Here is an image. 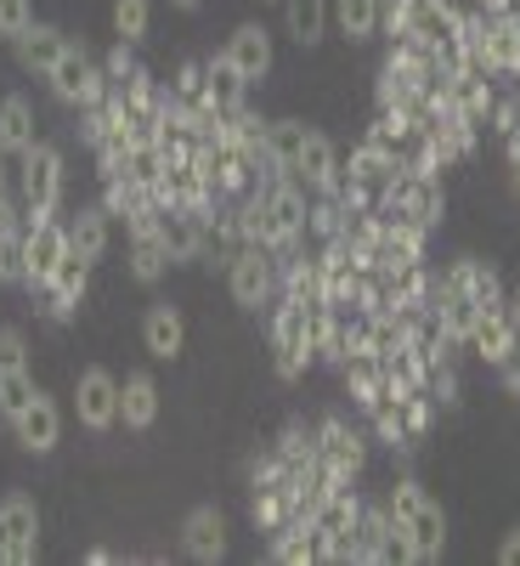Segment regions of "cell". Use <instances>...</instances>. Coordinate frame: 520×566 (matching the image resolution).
I'll return each mask as SVG.
<instances>
[{
  "mask_svg": "<svg viewBox=\"0 0 520 566\" xmlns=\"http://www.w3.org/2000/svg\"><path fill=\"white\" fill-rule=\"evenodd\" d=\"M52 80V91H57V103H68V108H91L108 91V74H103V63L85 52V45H74L68 40V52L57 57V69L45 74Z\"/></svg>",
  "mask_w": 520,
  "mask_h": 566,
  "instance_id": "cell-6",
  "label": "cell"
},
{
  "mask_svg": "<svg viewBox=\"0 0 520 566\" xmlns=\"http://www.w3.org/2000/svg\"><path fill=\"white\" fill-rule=\"evenodd\" d=\"M34 103L29 97H0V154L7 159H23L34 148Z\"/></svg>",
  "mask_w": 520,
  "mask_h": 566,
  "instance_id": "cell-25",
  "label": "cell"
},
{
  "mask_svg": "<svg viewBox=\"0 0 520 566\" xmlns=\"http://www.w3.org/2000/svg\"><path fill=\"white\" fill-rule=\"evenodd\" d=\"M40 549V510L34 499H0V566H29Z\"/></svg>",
  "mask_w": 520,
  "mask_h": 566,
  "instance_id": "cell-7",
  "label": "cell"
},
{
  "mask_svg": "<svg viewBox=\"0 0 520 566\" xmlns=\"http://www.w3.org/2000/svg\"><path fill=\"white\" fill-rule=\"evenodd\" d=\"M283 23L300 45H317L328 34V0H283Z\"/></svg>",
  "mask_w": 520,
  "mask_h": 566,
  "instance_id": "cell-30",
  "label": "cell"
},
{
  "mask_svg": "<svg viewBox=\"0 0 520 566\" xmlns=\"http://www.w3.org/2000/svg\"><path fill=\"white\" fill-rule=\"evenodd\" d=\"M424 391H431L442 408H453V402H458V368H453V357H436V368H431V386H424Z\"/></svg>",
  "mask_w": 520,
  "mask_h": 566,
  "instance_id": "cell-41",
  "label": "cell"
},
{
  "mask_svg": "<svg viewBox=\"0 0 520 566\" xmlns=\"http://www.w3.org/2000/svg\"><path fill=\"white\" fill-rule=\"evenodd\" d=\"M141 205H153V187L141 181V176L119 170V176H108V181H103V210H108V216H125V221H130Z\"/></svg>",
  "mask_w": 520,
  "mask_h": 566,
  "instance_id": "cell-28",
  "label": "cell"
},
{
  "mask_svg": "<svg viewBox=\"0 0 520 566\" xmlns=\"http://www.w3.org/2000/svg\"><path fill=\"white\" fill-rule=\"evenodd\" d=\"M141 340H148V352H153L159 363H176L181 346H187V323H181V312H176L170 301H153L148 317H141Z\"/></svg>",
  "mask_w": 520,
  "mask_h": 566,
  "instance_id": "cell-18",
  "label": "cell"
},
{
  "mask_svg": "<svg viewBox=\"0 0 520 566\" xmlns=\"http://www.w3.org/2000/svg\"><path fill=\"white\" fill-rule=\"evenodd\" d=\"M85 283H91V261H79L74 250H68V261L52 272V277H45V312H52V317H74V306L85 301Z\"/></svg>",
  "mask_w": 520,
  "mask_h": 566,
  "instance_id": "cell-17",
  "label": "cell"
},
{
  "mask_svg": "<svg viewBox=\"0 0 520 566\" xmlns=\"http://www.w3.org/2000/svg\"><path fill=\"white\" fill-rule=\"evenodd\" d=\"M469 352H476L481 363H492V368H503L509 357H520V328H514L509 306L476 317V328H469Z\"/></svg>",
  "mask_w": 520,
  "mask_h": 566,
  "instance_id": "cell-11",
  "label": "cell"
},
{
  "mask_svg": "<svg viewBox=\"0 0 520 566\" xmlns=\"http://www.w3.org/2000/svg\"><path fill=\"white\" fill-rule=\"evenodd\" d=\"M469 7H476V12H487V18H492V12H509L514 0H469Z\"/></svg>",
  "mask_w": 520,
  "mask_h": 566,
  "instance_id": "cell-47",
  "label": "cell"
},
{
  "mask_svg": "<svg viewBox=\"0 0 520 566\" xmlns=\"http://www.w3.org/2000/svg\"><path fill=\"white\" fill-rule=\"evenodd\" d=\"M317 453H322V470H335V476H357V470L368 464V437L357 431V424L346 413H328L317 424Z\"/></svg>",
  "mask_w": 520,
  "mask_h": 566,
  "instance_id": "cell-8",
  "label": "cell"
},
{
  "mask_svg": "<svg viewBox=\"0 0 520 566\" xmlns=\"http://www.w3.org/2000/svg\"><path fill=\"white\" fill-rule=\"evenodd\" d=\"M68 250H74L79 261H91V266L108 255V210H103V205H79V210L68 216Z\"/></svg>",
  "mask_w": 520,
  "mask_h": 566,
  "instance_id": "cell-23",
  "label": "cell"
},
{
  "mask_svg": "<svg viewBox=\"0 0 520 566\" xmlns=\"http://www.w3.org/2000/svg\"><path fill=\"white\" fill-rule=\"evenodd\" d=\"M487 119H492V136H503V142H509V136H514V125H520V103H492V114H487Z\"/></svg>",
  "mask_w": 520,
  "mask_h": 566,
  "instance_id": "cell-45",
  "label": "cell"
},
{
  "mask_svg": "<svg viewBox=\"0 0 520 566\" xmlns=\"http://www.w3.org/2000/svg\"><path fill=\"white\" fill-rule=\"evenodd\" d=\"M148 23H153V0H114V34L119 40H141L148 34Z\"/></svg>",
  "mask_w": 520,
  "mask_h": 566,
  "instance_id": "cell-37",
  "label": "cell"
},
{
  "mask_svg": "<svg viewBox=\"0 0 520 566\" xmlns=\"http://www.w3.org/2000/svg\"><path fill=\"white\" fill-rule=\"evenodd\" d=\"M311 328H306V301H283L272 306V368L277 380H300L311 368Z\"/></svg>",
  "mask_w": 520,
  "mask_h": 566,
  "instance_id": "cell-2",
  "label": "cell"
},
{
  "mask_svg": "<svg viewBox=\"0 0 520 566\" xmlns=\"http://www.w3.org/2000/svg\"><path fill=\"white\" fill-rule=\"evenodd\" d=\"M12 45H18V63H23L29 74H52V69H57V57L68 52V34H63V29H52V23H29Z\"/></svg>",
  "mask_w": 520,
  "mask_h": 566,
  "instance_id": "cell-19",
  "label": "cell"
},
{
  "mask_svg": "<svg viewBox=\"0 0 520 566\" xmlns=\"http://www.w3.org/2000/svg\"><path fill=\"white\" fill-rule=\"evenodd\" d=\"M244 91H250V80H244L238 69H232V57H226V52L204 57V103H210L215 114L244 108Z\"/></svg>",
  "mask_w": 520,
  "mask_h": 566,
  "instance_id": "cell-22",
  "label": "cell"
},
{
  "mask_svg": "<svg viewBox=\"0 0 520 566\" xmlns=\"http://www.w3.org/2000/svg\"><path fill=\"white\" fill-rule=\"evenodd\" d=\"M0 283H23V227H0Z\"/></svg>",
  "mask_w": 520,
  "mask_h": 566,
  "instance_id": "cell-39",
  "label": "cell"
},
{
  "mask_svg": "<svg viewBox=\"0 0 520 566\" xmlns=\"http://www.w3.org/2000/svg\"><path fill=\"white\" fill-rule=\"evenodd\" d=\"M29 23H34L29 0H0V34H7V40H18V34H23Z\"/></svg>",
  "mask_w": 520,
  "mask_h": 566,
  "instance_id": "cell-43",
  "label": "cell"
},
{
  "mask_svg": "<svg viewBox=\"0 0 520 566\" xmlns=\"http://www.w3.org/2000/svg\"><path fill=\"white\" fill-rule=\"evenodd\" d=\"M442 283H447V290H458V295H469V301H476L481 312H498V306H509L503 301V277L487 266V261H453L447 272H442Z\"/></svg>",
  "mask_w": 520,
  "mask_h": 566,
  "instance_id": "cell-13",
  "label": "cell"
},
{
  "mask_svg": "<svg viewBox=\"0 0 520 566\" xmlns=\"http://www.w3.org/2000/svg\"><path fill=\"white\" fill-rule=\"evenodd\" d=\"M221 52L232 57V69H238L250 85L272 74V34H266V23H238V29H232V40L221 45Z\"/></svg>",
  "mask_w": 520,
  "mask_h": 566,
  "instance_id": "cell-14",
  "label": "cell"
},
{
  "mask_svg": "<svg viewBox=\"0 0 520 566\" xmlns=\"http://www.w3.org/2000/svg\"><path fill=\"white\" fill-rule=\"evenodd\" d=\"M368 419H373V437L380 442H391V448H407L413 437H407V424H402V402L396 397H380L368 408Z\"/></svg>",
  "mask_w": 520,
  "mask_h": 566,
  "instance_id": "cell-35",
  "label": "cell"
},
{
  "mask_svg": "<svg viewBox=\"0 0 520 566\" xmlns=\"http://www.w3.org/2000/svg\"><path fill=\"white\" fill-rule=\"evenodd\" d=\"M159 244L170 261H199L210 250V210H159Z\"/></svg>",
  "mask_w": 520,
  "mask_h": 566,
  "instance_id": "cell-10",
  "label": "cell"
},
{
  "mask_svg": "<svg viewBox=\"0 0 520 566\" xmlns=\"http://www.w3.org/2000/svg\"><path fill=\"white\" fill-rule=\"evenodd\" d=\"M509 317H514V328H520V295H514V306H509Z\"/></svg>",
  "mask_w": 520,
  "mask_h": 566,
  "instance_id": "cell-51",
  "label": "cell"
},
{
  "mask_svg": "<svg viewBox=\"0 0 520 566\" xmlns=\"http://www.w3.org/2000/svg\"><path fill=\"white\" fill-rule=\"evenodd\" d=\"M380 210H385V216H407V221H418L424 232H436L447 199H442V181H436V176L396 170V176L380 187Z\"/></svg>",
  "mask_w": 520,
  "mask_h": 566,
  "instance_id": "cell-3",
  "label": "cell"
},
{
  "mask_svg": "<svg viewBox=\"0 0 520 566\" xmlns=\"http://www.w3.org/2000/svg\"><path fill=\"white\" fill-rule=\"evenodd\" d=\"M130 69H136V52H130V40H114V52H108V63H103V74H108V80L119 85V80H125Z\"/></svg>",
  "mask_w": 520,
  "mask_h": 566,
  "instance_id": "cell-44",
  "label": "cell"
},
{
  "mask_svg": "<svg viewBox=\"0 0 520 566\" xmlns=\"http://www.w3.org/2000/svg\"><path fill=\"white\" fill-rule=\"evenodd\" d=\"M340 170H346L351 181H362V187H385V181L402 170V159H396V154H385V148H373V142L362 136L357 148H351V159H346Z\"/></svg>",
  "mask_w": 520,
  "mask_h": 566,
  "instance_id": "cell-27",
  "label": "cell"
},
{
  "mask_svg": "<svg viewBox=\"0 0 520 566\" xmlns=\"http://www.w3.org/2000/svg\"><path fill=\"white\" fill-rule=\"evenodd\" d=\"M514 193H520V165H514Z\"/></svg>",
  "mask_w": 520,
  "mask_h": 566,
  "instance_id": "cell-52",
  "label": "cell"
},
{
  "mask_svg": "<svg viewBox=\"0 0 520 566\" xmlns=\"http://www.w3.org/2000/svg\"><path fill=\"white\" fill-rule=\"evenodd\" d=\"M509 159L520 165V125H514V136H509Z\"/></svg>",
  "mask_w": 520,
  "mask_h": 566,
  "instance_id": "cell-49",
  "label": "cell"
},
{
  "mask_svg": "<svg viewBox=\"0 0 520 566\" xmlns=\"http://www.w3.org/2000/svg\"><path fill=\"white\" fill-rule=\"evenodd\" d=\"M23 368H29L23 328H0V374H23Z\"/></svg>",
  "mask_w": 520,
  "mask_h": 566,
  "instance_id": "cell-40",
  "label": "cell"
},
{
  "mask_svg": "<svg viewBox=\"0 0 520 566\" xmlns=\"http://www.w3.org/2000/svg\"><path fill=\"white\" fill-rule=\"evenodd\" d=\"M340 368H346V386H351V397H357L362 413L385 397V363L380 357H346Z\"/></svg>",
  "mask_w": 520,
  "mask_h": 566,
  "instance_id": "cell-29",
  "label": "cell"
},
{
  "mask_svg": "<svg viewBox=\"0 0 520 566\" xmlns=\"http://www.w3.org/2000/svg\"><path fill=\"white\" fill-rule=\"evenodd\" d=\"M277 459H283V464H289L295 476L306 482L311 470L322 464V453H317V431H306V424H289V431L277 437Z\"/></svg>",
  "mask_w": 520,
  "mask_h": 566,
  "instance_id": "cell-31",
  "label": "cell"
},
{
  "mask_svg": "<svg viewBox=\"0 0 520 566\" xmlns=\"http://www.w3.org/2000/svg\"><path fill=\"white\" fill-rule=\"evenodd\" d=\"M226 290L238 306H266L277 301V255L261 244H244L226 255Z\"/></svg>",
  "mask_w": 520,
  "mask_h": 566,
  "instance_id": "cell-5",
  "label": "cell"
},
{
  "mask_svg": "<svg viewBox=\"0 0 520 566\" xmlns=\"http://www.w3.org/2000/svg\"><path fill=\"white\" fill-rule=\"evenodd\" d=\"M346 205L335 199V193H317V205L306 210V232H317V239L328 244V239H340V232H346Z\"/></svg>",
  "mask_w": 520,
  "mask_h": 566,
  "instance_id": "cell-34",
  "label": "cell"
},
{
  "mask_svg": "<svg viewBox=\"0 0 520 566\" xmlns=\"http://www.w3.org/2000/svg\"><path fill=\"white\" fill-rule=\"evenodd\" d=\"M12 431H18V442H23L29 453H52V448L63 442V408L45 397V391H34V402L12 419Z\"/></svg>",
  "mask_w": 520,
  "mask_h": 566,
  "instance_id": "cell-12",
  "label": "cell"
},
{
  "mask_svg": "<svg viewBox=\"0 0 520 566\" xmlns=\"http://www.w3.org/2000/svg\"><path fill=\"white\" fill-rule=\"evenodd\" d=\"M74 413L85 431H114L119 424V380L108 368H85L74 380Z\"/></svg>",
  "mask_w": 520,
  "mask_h": 566,
  "instance_id": "cell-9",
  "label": "cell"
},
{
  "mask_svg": "<svg viewBox=\"0 0 520 566\" xmlns=\"http://www.w3.org/2000/svg\"><path fill=\"white\" fill-rule=\"evenodd\" d=\"M0 193H12V170H7V154H0Z\"/></svg>",
  "mask_w": 520,
  "mask_h": 566,
  "instance_id": "cell-48",
  "label": "cell"
},
{
  "mask_svg": "<svg viewBox=\"0 0 520 566\" xmlns=\"http://www.w3.org/2000/svg\"><path fill=\"white\" fill-rule=\"evenodd\" d=\"M18 199H23V210H45V216L63 210V154L52 142H34L18 159Z\"/></svg>",
  "mask_w": 520,
  "mask_h": 566,
  "instance_id": "cell-4",
  "label": "cell"
},
{
  "mask_svg": "<svg viewBox=\"0 0 520 566\" xmlns=\"http://www.w3.org/2000/svg\"><path fill=\"white\" fill-rule=\"evenodd\" d=\"M431 419H436V397H431V391H407V397H402V424H407L413 442L431 431Z\"/></svg>",
  "mask_w": 520,
  "mask_h": 566,
  "instance_id": "cell-38",
  "label": "cell"
},
{
  "mask_svg": "<svg viewBox=\"0 0 520 566\" xmlns=\"http://www.w3.org/2000/svg\"><path fill=\"white\" fill-rule=\"evenodd\" d=\"M170 266V250L159 244V232H136L130 239V277L136 283H159Z\"/></svg>",
  "mask_w": 520,
  "mask_h": 566,
  "instance_id": "cell-32",
  "label": "cell"
},
{
  "mask_svg": "<svg viewBox=\"0 0 520 566\" xmlns=\"http://www.w3.org/2000/svg\"><path fill=\"white\" fill-rule=\"evenodd\" d=\"M306 119H272L266 125V165L277 170V176H295V165H300V148H306Z\"/></svg>",
  "mask_w": 520,
  "mask_h": 566,
  "instance_id": "cell-26",
  "label": "cell"
},
{
  "mask_svg": "<svg viewBox=\"0 0 520 566\" xmlns=\"http://www.w3.org/2000/svg\"><path fill=\"white\" fill-rule=\"evenodd\" d=\"M170 7H181V12H193V7H199V0H170Z\"/></svg>",
  "mask_w": 520,
  "mask_h": 566,
  "instance_id": "cell-50",
  "label": "cell"
},
{
  "mask_svg": "<svg viewBox=\"0 0 520 566\" xmlns=\"http://www.w3.org/2000/svg\"><path fill=\"white\" fill-rule=\"evenodd\" d=\"M68 261V221L45 216V210H23V283L45 290V277Z\"/></svg>",
  "mask_w": 520,
  "mask_h": 566,
  "instance_id": "cell-1",
  "label": "cell"
},
{
  "mask_svg": "<svg viewBox=\"0 0 520 566\" xmlns=\"http://www.w3.org/2000/svg\"><path fill=\"white\" fill-rule=\"evenodd\" d=\"M407 538H413V566H431V560H442V544H447V515H442V504L424 493L418 499V510L407 515Z\"/></svg>",
  "mask_w": 520,
  "mask_h": 566,
  "instance_id": "cell-15",
  "label": "cell"
},
{
  "mask_svg": "<svg viewBox=\"0 0 520 566\" xmlns=\"http://www.w3.org/2000/svg\"><path fill=\"white\" fill-rule=\"evenodd\" d=\"M498 566H520V527L503 533V544H498Z\"/></svg>",
  "mask_w": 520,
  "mask_h": 566,
  "instance_id": "cell-46",
  "label": "cell"
},
{
  "mask_svg": "<svg viewBox=\"0 0 520 566\" xmlns=\"http://www.w3.org/2000/svg\"><path fill=\"white\" fill-rule=\"evenodd\" d=\"M295 181H306L311 193H328L340 181V154L322 130H306V148H300V165H295Z\"/></svg>",
  "mask_w": 520,
  "mask_h": 566,
  "instance_id": "cell-20",
  "label": "cell"
},
{
  "mask_svg": "<svg viewBox=\"0 0 520 566\" xmlns=\"http://www.w3.org/2000/svg\"><path fill=\"white\" fill-rule=\"evenodd\" d=\"M119 419L130 424V431H153V419H159V380H153V374H125Z\"/></svg>",
  "mask_w": 520,
  "mask_h": 566,
  "instance_id": "cell-24",
  "label": "cell"
},
{
  "mask_svg": "<svg viewBox=\"0 0 520 566\" xmlns=\"http://www.w3.org/2000/svg\"><path fill=\"white\" fill-rule=\"evenodd\" d=\"M34 391H40V386H34V374H29V368H23V374H0V419L12 424V419L34 402Z\"/></svg>",
  "mask_w": 520,
  "mask_h": 566,
  "instance_id": "cell-36",
  "label": "cell"
},
{
  "mask_svg": "<svg viewBox=\"0 0 520 566\" xmlns=\"http://www.w3.org/2000/svg\"><path fill=\"white\" fill-rule=\"evenodd\" d=\"M170 97L204 103V63H181V69H176V85H170Z\"/></svg>",
  "mask_w": 520,
  "mask_h": 566,
  "instance_id": "cell-42",
  "label": "cell"
},
{
  "mask_svg": "<svg viewBox=\"0 0 520 566\" xmlns=\"http://www.w3.org/2000/svg\"><path fill=\"white\" fill-rule=\"evenodd\" d=\"M335 23L346 29V40L380 34V0H335Z\"/></svg>",
  "mask_w": 520,
  "mask_h": 566,
  "instance_id": "cell-33",
  "label": "cell"
},
{
  "mask_svg": "<svg viewBox=\"0 0 520 566\" xmlns=\"http://www.w3.org/2000/svg\"><path fill=\"white\" fill-rule=\"evenodd\" d=\"M181 549L193 555V560H221L226 555V515L215 504H199L181 522Z\"/></svg>",
  "mask_w": 520,
  "mask_h": 566,
  "instance_id": "cell-16",
  "label": "cell"
},
{
  "mask_svg": "<svg viewBox=\"0 0 520 566\" xmlns=\"http://www.w3.org/2000/svg\"><path fill=\"white\" fill-rule=\"evenodd\" d=\"M487 69L520 80V12H492L487 18Z\"/></svg>",
  "mask_w": 520,
  "mask_h": 566,
  "instance_id": "cell-21",
  "label": "cell"
}]
</instances>
